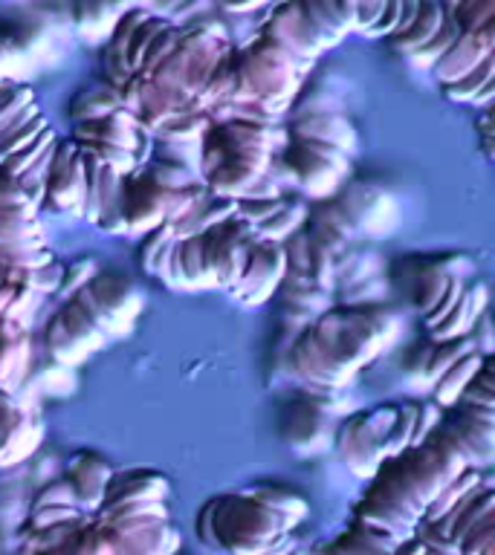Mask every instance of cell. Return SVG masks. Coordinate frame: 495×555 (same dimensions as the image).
<instances>
[{"label":"cell","instance_id":"cell-8","mask_svg":"<svg viewBox=\"0 0 495 555\" xmlns=\"http://www.w3.org/2000/svg\"><path fill=\"white\" fill-rule=\"evenodd\" d=\"M337 399L330 397H313L304 393L293 399L284 411L281 420V434L284 442L295 454L302 457H316L321 451H328L333 446V431H337Z\"/></svg>","mask_w":495,"mask_h":555},{"label":"cell","instance_id":"cell-23","mask_svg":"<svg viewBox=\"0 0 495 555\" xmlns=\"http://www.w3.org/2000/svg\"><path fill=\"white\" fill-rule=\"evenodd\" d=\"M43 440V423L29 411L17 416L7 431L0 434V468H12L33 457Z\"/></svg>","mask_w":495,"mask_h":555},{"label":"cell","instance_id":"cell-3","mask_svg":"<svg viewBox=\"0 0 495 555\" xmlns=\"http://www.w3.org/2000/svg\"><path fill=\"white\" fill-rule=\"evenodd\" d=\"M316 61H304L267 35H258L243 50L232 52V102L269 119H281L293 107L302 78ZM226 104V107H229Z\"/></svg>","mask_w":495,"mask_h":555},{"label":"cell","instance_id":"cell-2","mask_svg":"<svg viewBox=\"0 0 495 555\" xmlns=\"http://www.w3.org/2000/svg\"><path fill=\"white\" fill-rule=\"evenodd\" d=\"M194 527L208 550L224 555H287L293 550V529L250 489L203 503Z\"/></svg>","mask_w":495,"mask_h":555},{"label":"cell","instance_id":"cell-11","mask_svg":"<svg viewBox=\"0 0 495 555\" xmlns=\"http://www.w3.org/2000/svg\"><path fill=\"white\" fill-rule=\"evenodd\" d=\"M441 428L460 449L467 468L486 472L495 463V408H478L455 402L449 414L441 416Z\"/></svg>","mask_w":495,"mask_h":555},{"label":"cell","instance_id":"cell-9","mask_svg":"<svg viewBox=\"0 0 495 555\" xmlns=\"http://www.w3.org/2000/svg\"><path fill=\"white\" fill-rule=\"evenodd\" d=\"M255 241V229L243 223L241 217H234V211L203 232V258L215 289H229L241 278Z\"/></svg>","mask_w":495,"mask_h":555},{"label":"cell","instance_id":"cell-26","mask_svg":"<svg viewBox=\"0 0 495 555\" xmlns=\"http://www.w3.org/2000/svg\"><path fill=\"white\" fill-rule=\"evenodd\" d=\"M486 356H493V353H484V350H472V353L460 356L458 362L452 364L449 371H443L441 376L432 382V388H429V399H432L434 405H441V408L455 405V402L460 399V393L467 390L469 379H472L478 367L484 364Z\"/></svg>","mask_w":495,"mask_h":555},{"label":"cell","instance_id":"cell-36","mask_svg":"<svg viewBox=\"0 0 495 555\" xmlns=\"http://www.w3.org/2000/svg\"><path fill=\"white\" fill-rule=\"evenodd\" d=\"M464 284H467V278H460V275L452 278L449 286H446V293L441 295V301L434 304L432 310H429V312H426V315H423V327H426V330L432 327L434 321H441L443 315H446V312H449L452 304L458 301V295L464 293Z\"/></svg>","mask_w":495,"mask_h":555},{"label":"cell","instance_id":"cell-7","mask_svg":"<svg viewBox=\"0 0 495 555\" xmlns=\"http://www.w3.org/2000/svg\"><path fill=\"white\" fill-rule=\"evenodd\" d=\"M107 345L111 338L104 336L76 295H67L43 327V347L52 362L61 367H76Z\"/></svg>","mask_w":495,"mask_h":555},{"label":"cell","instance_id":"cell-13","mask_svg":"<svg viewBox=\"0 0 495 555\" xmlns=\"http://www.w3.org/2000/svg\"><path fill=\"white\" fill-rule=\"evenodd\" d=\"M284 275V246L272 241H255L246 258L241 278L226 293L232 295L241 307H261L272 301L278 284Z\"/></svg>","mask_w":495,"mask_h":555},{"label":"cell","instance_id":"cell-32","mask_svg":"<svg viewBox=\"0 0 495 555\" xmlns=\"http://www.w3.org/2000/svg\"><path fill=\"white\" fill-rule=\"evenodd\" d=\"M458 402H469L478 408H495V379H493V356H486L484 364L478 367L475 376L469 379L467 390L460 393Z\"/></svg>","mask_w":495,"mask_h":555},{"label":"cell","instance_id":"cell-35","mask_svg":"<svg viewBox=\"0 0 495 555\" xmlns=\"http://www.w3.org/2000/svg\"><path fill=\"white\" fill-rule=\"evenodd\" d=\"M29 286V275L21 272V269L7 267L3 260H0V315H7L12 301H15V295L21 286Z\"/></svg>","mask_w":495,"mask_h":555},{"label":"cell","instance_id":"cell-27","mask_svg":"<svg viewBox=\"0 0 495 555\" xmlns=\"http://www.w3.org/2000/svg\"><path fill=\"white\" fill-rule=\"evenodd\" d=\"M250 494H255L269 512H276L278 518L284 520L287 527L295 529L307 518L310 512V503L304 501V494H299L295 489H287V486L276 483H264V486H252Z\"/></svg>","mask_w":495,"mask_h":555},{"label":"cell","instance_id":"cell-31","mask_svg":"<svg viewBox=\"0 0 495 555\" xmlns=\"http://www.w3.org/2000/svg\"><path fill=\"white\" fill-rule=\"evenodd\" d=\"M87 515L85 509H78V503H41V506H29L24 524H21V535H29L35 529L50 527V524H59V520L81 518Z\"/></svg>","mask_w":495,"mask_h":555},{"label":"cell","instance_id":"cell-16","mask_svg":"<svg viewBox=\"0 0 495 555\" xmlns=\"http://www.w3.org/2000/svg\"><path fill=\"white\" fill-rule=\"evenodd\" d=\"M64 480L73 489V498H76L78 509H85L87 515H93L104 501V492H107V483L113 477V466L99 454V451H76L67 463V472H64Z\"/></svg>","mask_w":495,"mask_h":555},{"label":"cell","instance_id":"cell-10","mask_svg":"<svg viewBox=\"0 0 495 555\" xmlns=\"http://www.w3.org/2000/svg\"><path fill=\"white\" fill-rule=\"evenodd\" d=\"M333 199L354 223L359 237H389L399 225L397 199L377 182L351 180L337 191Z\"/></svg>","mask_w":495,"mask_h":555},{"label":"cell","instance_id":"cell-21","mask_svg":"<svg viewBox=\"0 0 495 555\" xmlns=\"http://www.w3.org/2000/svg\"><path fill=\"white\" fill-rule=\"evenodd\" d=\"M172 498V480L154 468H128V472H113L102 506L134 501H168Z\"/></svg>","mask_w":495,"mask_h":555},{"label":"cell","instance_id":"cell-14","mask_svg":"<svg viewBox=\"0 0 495 555\" xmlns=\"http://www.w3.org/2000/svg\"><path fill=\"white\" fill-rule=\"evenodd\" d=\"M261 35H267L276 43H281L284 50H290L293 55L304 61H316L321 52L328 50L321 38L313 33V26L307 24L299 0H281L272 15L267 17V24L261 29Z\"/></svg>","mask_w":495,"mask_h":555},{"label":"cell","instance_id":"cell-5","mask_svg":"<svg viewBox=\"0 0 495 555\" xmlns=\"http://www.w3.org/2000/svg\"><path fill=\"white\" fill-rule=\"evenodd\" d=\"M73 295L85 304V310L93 315V321L111 341L128 336L145 307L142 289L116 269H96L93 278L85 286H78Z\"/></svg>","mask_w":495,"mask_h":555},{"label":"cell","instance_id":"cell-37","mask_svg":"<svg viewBox=\"0 0 495 555\" xmlns=\"http://www.w3.org/2000/svg\"><path fill=\"white\" fill-rule=\"evenodd\" d=\"M475 130H478V145H481L486 159H493V119H490V107H481Z\"/></svg>","mask_w":495,"mask_h":555},{"label":"cell","instance_id":"cell-1","mask_svg":"<svg viewBox=\"0 0 495 555\" xmlns=\"http://www.w3.org/2000/svg\"><path fill=\"white\" fill-rule=\"evenodd\" d=\"M330 364L356 379L399 336V315L389 304H330L302 330Z\"/></svg>","mask_w":495,"mask_h":555},{"label":"cell","instance_id":"cell-22","mask_svg":"<svg viewBox=\"0 0 495 555\" xmlns=\"http://www.w3.org/2000/svg\"><path fill=\"white\" fill-rule=\"evenodd\" d=\"M446 9H449V0H420V9H417V17L403 29V33L391 35L389 43L399 55H415L417 50H423L426 43L432 41L434 33L441 29L443 17H446Z\"/></svg>","mask_w":495,"mask_h":555},{"label":"cell","instance_id":"cell-28","mask_svg":"<svg viewBox=\"0 0 495 555\" xmlns=\"http://www.w3.org/2000/svg\"><path fill=\"white\" fill-rule=\"evenodd\" d=\"M119 93H116V87L111 81H104V85H93L85 87V90H78L73 95V102H69L67 113L69 121H85V119H99V116H107V113L119 111Z\"/></svg>","mask_w":495,"mask_h":555},{"label":"cell","instance_id":"cell-12","mask_svg":"<svg viewBox=\"0 0 495 555\" xmlns=\"http://www.w3.org/2000/svg\"><path fill=\"white\" fill-rule=\"evenodd\" d=\"M41 206L73 217L85 211V159L69 137L55 139L50 165L43 171Z\"/></svg>","mask_w":495,"mask_h":555},{"label":"cell","instance_id":"cell-4","mask_svg":"<svg viewBox=\"0 0 495 555\" xmlns=\"http://www.w3.org/2000/svg\"><path fill=\"white\" fill-rule=\"evenodd\" d=\"M276 171L284 185H293L304 199L337 197L351 177V156L313 139L287 137L276 154Z\"/></svg>","mask_w":495,"mask_h":555},{"label":"cell","instance_id":"cell-24","mask_svg":"<svg viewBox=\"0 0 495 555\" xmlns=\"http://www.w3.org/2000/svg\"><path fill=\"white\" fill-rule=\"evenodd\" d=\"M307 208H310V199H304L302 194H284L278 199V206L269 211V217H264L255 229V237L258 241H272L284 243L293 232H299L307 220Z\"/></svg>","mask_w":495,"mask_h":555},{"label":"cell","instance_id":"cell-20","mask_svg":"<svg viewBox=\"0 0 495 555\" xmlns=\"http://www.w3.org/2000/svg\"><path fill=\"white\" fill-rule=\"evenodd\" d=\"M104 535H107L116 555H177L182 546L180 529L174 527L172 520H160V524L130 529V532H111V529H104Z\"/></svg>","mask_w":495,"mask_h":555},{"label":"cell","instance_id":"cell-30","mask_svg":"<svg viewBox=\"0 0 495 555\" xmlns=\"http://www.w3.org/2000/svg\"><path fill=\"white\" fill-rule=\"evenodd\" d=\"M458 35H460V26L455 24V17H452V12L446 9V17H443L441 29L434 33L432 41L426 43L423 50H417L415 55H408V61H411L417 69H432L434 61L441 59L443 52L449 50L452 43L458 41Z\"/></svg>","mask_w":495,"mask_h":555},{"label":"cell","instance_id":"cell-34","mask_svg":"<svg viewBox=\"0 0 495 555\" xmlns=\"http://www.w3.org/2000/svg\"><path fill=\"white\" fill-rule=\"evenodd\" d=\"M96 269L99 267H96V260H90V258L73 260V263H67V267H61L59 293H64V298H67V295H73L78 286H85L87 281L93 278Z\"/></svg>","mask_w":495,"mask_h":555},{"label":"cell","instance_id":"cell-17","mask_svg":"<svg viewBox=\"0 0 495 555\" xmlns=\"http://www.w3.org/2000/svg\"><path fill=\"white\" fill-rule=\"evenodd\" d=\"M287 137H302L313 139V142H321V145H330L342 151L345 156L354 159L356 151H359V133L347 121V116L330 111H313V113H295L287 121Z\"/></svg>","mask_w":495,"mask_h":555},{"label":"cell","instance_id":"cell-18","mask_svg":"<svg viewBox=\"0 0 495 555\" xmlns=\"http://www.w3.org/2000/svg\"><path fill=\"white\" fill-rule=\"evenodd\" d=\"M29 362H33L29 324L0 315V390L15 393L29 373Z\"/></svg>","mask_w":495,"mask_h":555},{"label":"cell","instance_id":"cell-19","mask_svg":"<svg viewBox=\"0 0 495 555\" xmlns=\"http://www.w3.org/2000/svg\"><path fill=\"white\" fill-rule=\"evenodd\" d=\"M486 301H490V289L486 281L475 278L472 284H464V293L458 295V301L452 304L449 312L441 321H434L432 327L426 330V338L432 341H443V338L469 336L478 319L486 312Z\"/></svg>","mask_w":495,"mask_h":555},{"label":"cell","instance_id":"cell-6","mask_svg":"<svg viewBox=\"0 0 495 555\" xmlns=\"http://www.w3.org/2000/svg\"><path fill=\"white\" fill-rule=\"evenodd\" d=\"M394 414H397V405H377L356 411L337 423L330 449H337L339 460L359 480H371L385 460L382 446H385V434L394 423Z\"/></svg>","mask_w":495,"mask_h":555},{"label":"cell","instance_id":"cell-15","mask_svg":"<svg viewBox=\"0 0 495 555\" xmlns=\"http://www.w3.org/2000/svg\"><path fill=\"white\" fill-rule=\"evenodd\" d=\"M495 55V21L472 29V33H460L458 41L452 43L449 50L443 52L441 59L434 61L432 76L437 78V85H449L458 81L460 76H467L469 69H475L478 64H484L486 59Z\"/></svg>","mask_w":495,"mask_h":555},{"label":"cell","instance_id":"cell-25","mask_svg":"<svg viewBox=\"0 0 495 555\" xmlns=\"http://www.w3.org/2000/svg\"><path fill=\"white\" fill-rule=\"evenodd\" d=\"M443 95L458 104H472V107H490L495 93V55L486 59L484 64H478L475 69H469L467 76H460L458 81L441 85Z\"/></svg>","mask_w":495,"mask_h":555},{"label":"cell","instance_id":"cell-40","mask_svg":"<svg viewBox=\"0 0 495 555\" xmlns=\"http://www.w3.org/2000/svg\"><path fill=\"white\" fill-rule=\"evenodd\" d=\"M287 555H325V553H321V546H313V550H290Z\"/></svg>","mask_w":495,"mask_h":555},{"label":"cell","instance_id":"cell-38","mask_svg":"<svg viewBox=\"0 0 495 555\" xmlns=\"http://www.w3.org/2000/svg\"><path fill=\"white\" fill-rule=\"evenodd\" d=\"M212 3L226 12H255V9L267 7L269 0H212Z\"/></svg>","mask_w":495,"mask_h":555},{"label":"cell","instance_id":"cell-39","mask_svg":"<svg viewBox=\"0 0 495 555\" xmlns=\"http://www.w3.org/2000/svg\"><path fill=\"white\" fill-rule=\"evenodd\" d=\"M9 50L7 47H3V43H0V85H3V78H7V73H9Z\"/></svg>","mask_w":495,"mask_h":555},{"label":"cell","instance_id":"cell-33","mask_svg":"<svg viewBox=\"0 0 495 555\" xmlns=\"http://www.w3.org/2000/svg\"><path fill=\"white\" fill-rule=\"evenodd\" d=\"M449 12L455 24L460 26V33H472L478 26L495 21L493 0H452Z\"/></svg>","mask_w":495,"mask_h":555},{"label":"cell","instance_id":"cell-29","mask_svg":"<svg viewBox=\"0 0 495 555\" xmlns=\"http://www.w3.org/2000/svg\"><path fill=\"white\" fill-rule=\"evenodd\" d=\"M484 483V477H481V472H475V468H467L464 475H458L455 480H452L446 489H443L437 498H434L429 506H426L423 518L420 520H437L443 515V512H449L455 503H460L467 494H472L478 489V486Z\"/></svg>","mask_w":495,"mask_h":555}]
</instances>
